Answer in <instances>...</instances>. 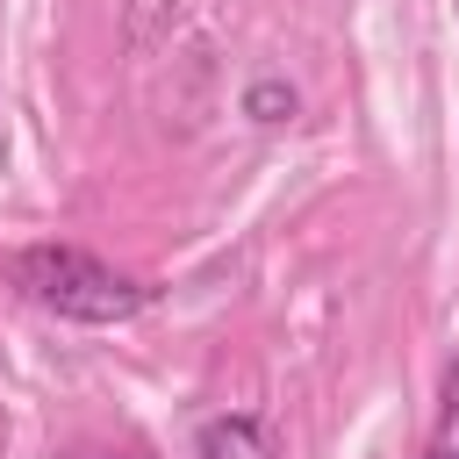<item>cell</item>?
<instances>
[{"label": "cell", "instance_id": "cell-1", "mask_svg": "<svg viewBox=\"0 0 459 459\" xmlns=\"http://www.w3.org/2000/svg\"><path fill=\"white\" fill-rule=\"evenodd\" d=\"M7 280H14L36 308H50V316H65V323H93V330L129 323V316H143V301H151L143 280L100 265V258L79 251V244H29V251H14V258H7Z\"/></svg>", "mask_w": 459, "mask_h": 459}, {"label": "cell", "instance_id": "cell-2", "mask_svg": "<svg viewBox=\"0 0 459 459\" xmlns=\"http://www.w3.org/2000/svg\"><path fill=\"white\" fill-rule=\"evenodd\" d=\"M194 452L201 459H280V445L258 416H208L194 430Z\"/></svg>", "mask_w": 459, "mask_h": 459}, {"label": "cell", "instance_id": "cell-3", "mask_svg": "<svg viewBox=\"0 0 459 459\" xmlns=\"http://www.w3.org/2000/svg\"><path fill=\"white\" fill-rule=\"evenodd\" d=\"M416 459H459V359L445 366V394H437V423H430V437H423V452Z\"/></svg>", "mask_w": 459, "mask_h": 459}, {"label": "cell", "instance_id": "cell-4", "mask_svg": "<svg viewBox=\"0 0 459 459\" xmlns=\"http://www.w3.org/2000/svg\"><path fill=\"white\" fill-rule=\"evenodd\" d=\"M294 108H301V93H294L287 79H251V86H244V115H251L258 129H280V122H294Z\"/></svg>", "mask_w": 459, "mask_h": 459}, {"label": "cell", "instance_id": "cell-5", "mask_svg": "<svg viewBox=\"0 0 459 459\" xmlns=\"http://www.w3.org/2000/svg\"><path fill=\"white\" fill-rule=\"evenodd\" d=\"M79 459H93V452H79ZM115 459H151V452H115Z\"/></svg>", "mask_w": 459, "mask_h": 459}]
</instances>
